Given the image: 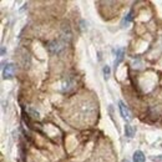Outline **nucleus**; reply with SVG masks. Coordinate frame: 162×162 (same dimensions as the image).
<instances>
[{
    "label": "nucleus",
    "mask_w": 162,
    "mask_h": 162,
    "mask_svg": "<svg viewBox=\"0 0 162 162\" xmlns=\"http://www.w3.org/2000/svg\"><path fill=\"white\" fill-rule=\"evenodd\" d=\"M125 135L127 136V137H132V136L135 135V129L131 125H126L125 126Z\"/></svg>",
    "instance_id": "nucleus-8"
},
{
    "label": "nucleus",
    "mask_w": 162,
    "mask_h": 162,
    "mask_svg": "<svg viewBox=\"0 0 162 162\" xmlns=\"http://www.w3.org/2000/svg\"><path fill=\"white\" fill-rule=\"evenodd\" d=\"M47 47H49L51 54H59V53H61V51L64 50L65 41H63V40H53V41L49 42Z\"/></svg>",
    "instance_id": "nucleus-1"
},
{
    "label": "nucleus",
    "mask_w": 162,
    "mask_h": 162,
    "mask_svg": "<svg viewBox=\"0 0 162 162\" xmlns=\"http://www.w3.org/2000/svg\"><path fill=\"white\" fill-rule=\"evenodd\" d=\"M14 71H15V66L13 64H8L4 67V79H11L14 76Z\"/></svg>",
    "instance_id": "nucleus-4"
},
{
    "label": "nucleus",
    "mask_w": 162,
    "mask_h": 162,
    "mask_svg": "<svg viewBox=\"0 0 162 162\" xmlns=\"http://www.w3.org/2000/svg\"><path fill=\"white\" fill-rule=\"evenodd\" d=\"M151 160L153 161V162H162V155H160V156H152L151 157Z\"/></svg>",
    "instance_id": "nucleus-11"
},
{
    "label": "nucleus",
    "mask_w": 162,
    "mask_h": 162,
    "mask_svg": "<svg viewBox=\"0 0 162 162\" xmlns=\"http://www.w3.org/2000/svg\"><path fill=\"white\" fill-rule=\"evenodd\" d=\"M75 85H76V81L72 76H65L63 80V84H61V86H63L61 89L64 92H69L75 87Z\"/></svg>",
    "instance_id": "nucleus-2"
},
{
    "label": "nucleus",
    "mask_w": 162,
    "mask_h": 162,
    "mask_svg": "<svg viewBox=\"0 0 162 162\" xmlns=\"http://www.w3.org/2000/svg\"><path fill=\"white\" fill-rule=\"evenodd\" d=\"M131 20H132V11H131V13H130V14H129V15H127V16H126V18L124 19V21H122V25H125V24L127 25V24H129V23H130Z\"/></svg>",
    "instance_id": "nucleus-9"
},
{
    "label": "nucleus",
    "mask_w": 162,
    "mask_h": 162,
    "mask_svg": "<svg viewBox=\"0 0 162 162\" xmlns=\"http://www.w3.org/2000/svg\"><path fill=\"white\" fill-rule=\"evenodd\" d=\"M118 109H120L121 116L125 118L126 121H130V120H131V114H130V111H129V109H127V106L124 104L122 101L118 102Z\"/></svg>",
    "instance_id": "nucleus-3"
},
{
    "label": "nucleus",
    "mask_w": 162,
    "mask_h": 162,
    "mask_svg": "<svg viewBox=\"0 0 162 162\" xmlns=\"http://www.w3.org/2000/svg\"><path fill=\"white\" fill-rule=\"evenodd\" d=\"M110 72H111V71H110V67L106 65V66L104 67V75H105V79H109V78H110Z\"/></svg>",
    "instance_id": "nucleus-10"
},
{
    "label": "nucleus",
    "mask_w": 162,
    "mask_h": 162,
    "mask_svg": "<svg viewBox=\"0 0 162 162\" xmlns=\"http://www.w3.org/2000/svg\"><path fill=\"white\" fill-rule=\"evenodd\" d=\"M146 161V157H145L142 151H136L133 153V162H145Z\"/></svg>",
    "instance_id": "nucleus-6"
},
{
    "label": "nucleus",
    "mask_w": 162,
    "mask_h": 162,
    "mask_svg": "<svg viewBox=\"0 0 162 162\" xmlns=\"http://www.w3.org/2000/svg\"><path fill=\"white\" fill-rule=\"evenodd\" d=\"M124 59V50L122 49H117L116 50V60H115V67L122 61Z\"/></svg>",
    "instance_id": "nucleus-7"
},
{
    "label": "nucleus",
    "mask_w": 162,
    "mask_h": 162,
    "mask_svg": "<svg viewBox=\"0 0 162 162\" xmlns=\"http://www.w3.org/2000/svg\"><path fill=\"white\" fill-rule=\"evenodd\" d=\"M122 162H130V161H129V160H124Z\"/></svg>",
    "instance_id": "nucleus-12"
},
{
    "label": "nucleus",
    "mask_w": 162,
    "mask_h": 162,
    "mask_svg": "<svg viewBox=\"0 0 162 162\" xmlns=\"http://www.w3.org/2000/svg\"><path fill=\"white\" fill-rule=\"evenodd\" d=\"M25 111H26V114L31 117V118H40V114H39V111H36V109H34V107H31V106H26L25 107Z\"/></svg>",
    "instance_id": "nucleus-5"
}]
</instances>
